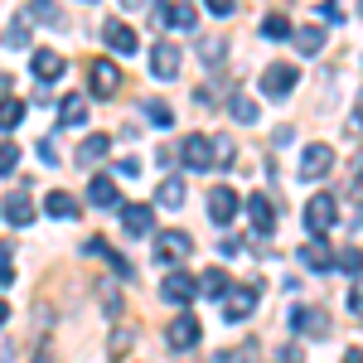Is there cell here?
Returning <instances> with one entry per match:
<instances>
[{
	"label": "cell",
	"instance_id": "obj_35",
	"mask_svg": "<svg viewBox=\"0 0 363 363\" xmlns=\"http://www.w3.org/2000/svg\"><path fill=\"white\" fill-rule=\"evenodd\" d=\"M15 281V262H10V242H0V286Z\"/></svg>",
	"mask_w": 363,
	"mask_h": 363
},
{
	"label": "cell",
	"instance_id": "obj_41",
	"mask_svg": "<svg viewBox=\"0 0 363 363\" xmlns=\"http://www.w3.org/2000/svg\"><path fill=\"white\" fill-rule=\"evenodd\" d=\"M320 15H325L330 25H344V10H339V5H320Z\"/></svg>",
	"mask_w": 363,
	"mask_h": 363
},
{
	"label": "cell",
	"instance_id": "obj_8",
	"mask_svg": "<svg viewBox=\"0 0 363 363\" xmlns=\"http://www.w3.org/2000/svg\"><path fill=\"white\" fill-rule=\"evenodd\" d=\"M160 296H165L169 306H189L199 291H194V277L189 272H179V267H169V277L160 281Z\"/></svg>",
	"mask_w": 363,
	"mask_h": 363
},
{
	"label": "cell",
	"instance_id": "obj_11",
	"mask_svg": "<svg viewBox=\"0 0 363 363\" xmlns=\"http://www.w3.org/2000/svg\"><path fill=\"white\" fill-rule=\"evenodd\" d=\"M121 228L131 238H150L155 233V208L150 203H121Z\"/></svg>",
	"mask_w": 363,
	"mask_h": 363
},
{
	"label": "cell",
	"instance_id": "obj_42",
	"mask_svg": "<svg viewBox=\"0 0 363 363\" xmlns=\"http://www.w3.org/2000/svg\"><path fill=\"white\" fill-rule=\"evenodd\" d=\"M116 169H121L126 179H136V174H140V160H116Z\"/></svg>",
	"mask_w": 363,
	"mask_h": 363
},
{
	"label": "cell",
	"instance_id": "obj_22",
	"mask_svg": "<svg viewBox=\"0 0 363 363\" xmlns=\"http://www.w3.org/2000/svg\"><path fill=\"white\" fill-rule=\"evenodd\" d=\"M107 150H112V136H87L73 160H78V165H97V160H107Z\"/></svg>",
	"mask_w": 363,
	"mask_h": 363
},
{
	"label": "cell",
	"instance_id": "obj_2",
	"mask_svg": "<svg viewBox=\"0 0 363 363\" xmlns=\"http://www.w3.org/2000/svg\"><path fill=\"white\" fill-rule=\"evenodd\" d=\"M189 252H194V238H189V233H179V228H174V233H160V238L150 242V257H155L160 267H174V262H184Z\"/></svg>",
	"mask_w": 363,
	"mask_h": 363
},
{
	"label": "cell",
	"instance_id": "obj_5",
	"mask_svg": "<svg viewBox=\"0 0 363 363\" xmlns=\"http://www.w3.org/2000/svg\"><path fill=\"white\" fill-rule=\"evenodd\" d=\"M165 339H169V349H174V354H189V349H194L199 339H203V325H199L194 315L184 310V315H174V320H169Z\"/></svg>",
	"mask_w": 363,
	"mask_h": 363
},
{
	"label": "cell",
	"instance_id": "obj_15",
	"mask_svg": "<svg viewBox=\"0 0 363 363\" xmlns=\"http://www.w3.org/2000/svg\"><path fill=\"white\" fill-rule=\"evenodd\" d=\"M179 155H184V165H189V169H208V165H213V140H208V136H184V140H179Z\"/></svg>",
	"mask_w": 363,
	"mask_h": 363
},
{
	"label": "cell",
	"instance_id": "obj_3",
	"mask_svg": "<svg viewBox=\"0 0 363 363\" xmlns=\"http://www.w3.org/2000/svg\"><path fill=\"white\" fill-rule=\"evenodd\" d=\"M301 83V73L291 68V63H272L267 73H262V97H272V102H286L291 92Z\"/></svg>",
	"mask_w": 363,
	"mask_h": 363
},
{
	"label": "cell",
	"instance_id": "obj_23",
	"mask_svg": "<svg viewBox=\"0 0 363 363\" xmlns=\"http://www.w3.org/2000/svg\"><path fill=\"white\" fill-rule=\"evenodd\" d=\"M44 208H49V218H78V199L68 194V189H54V194L44 199Z\"/></svg>",
	"mask_w": 363,
	"mask_h": 363
},
{
	"label": "cell",
	"instance_id": "obj_36",
	"mask_svg": "<svg viewBox=\"0 0 363 363\" xmlns=\"http://www.w3.org/2000/svg\"><path fill=\"white\" fill-rule=\"evenodd\" d=\"M15 160H20V150L5 140V145H0V174H15Z\"/></svg>",
	"mask_w": 363,
	"mask_h": 363
},
{
	"label": "cell",
	"instance_id": "obj_7",
	"mask_svg": "<svg viewBox=\"0 0 363 363\" xmlns=\"http://www.w3.org/2000/svg\"><path fill=\"white\" fill-rule=\"evenodd\" d=\"M301 262H306L315 277H330V272H335V247H330V238H306Z\"/></svg>",
	"mask_w": 363,
	"mask_h": 363
},
{
	"label": "cell",
	"instance_id": "obj_33",
	"mask_svg": "<svg viewBox=\"0 0 363 363\" xmlns=\"http://www.w3.org/2000/svg\"><path fill=\"white\" fill-rule=\"evenodd\" d=\"M257 354V344H242V349H223V354H213V363H252Z\"/></svg>",
	"mask_w": 363,
	"mask_h": 363
},
{
	"label": "cell",
	"instance_id": "obj_45",
	"mask_svg": "<svg viewBox=\"0 0 363 363\" xmlns=\"http://www.w3.org/2000/svg\"><path fill=\"white\" fill-rule=\"evenodd\" d=\"M39 363H54V354H39Z\"/></svg>",
	"mask_w": 363,
	"mask_h": 363
},
{
	"label": "cell",
	"instance_id": "obj_19",
	"mask_svg": "<svg viewBox=\"0 0 363 363\" xmlns=\"http://www.w3.org/2000/svg\"><path fill=\"white\" fill-rule=\"evenodd\" d=\"M87 199H92L97 208H121V189H116L107 174H92V184H87Z\"/></svg>",
	"mask_w": 363,
	"mask_h": 363
},
{
	"label": "cell",
	"instance_id": "obj_9",
	"mask_svg": "<svg viewBox=\"0 0 363 363\" xmlns=\"http://www.w3.org/2000/svg\"><path fill=\"white\" fill-rule=\"evenodd\" d=\"M87 78H92V97H116V87H121V68H116L112 58H97V63L87 68Z\"/></svg>",
	"mask_w": 363,
	"mask_h": 363
},
{
	"label": "cell",
	"instance_id": "obj_17",
	"mask_svg": "<svg viewBox=\"0 0 363 363\" xmlns=\"http://www.w3.org/2000/svg\"><path fill=\"white\" fill-rule=\"evenodd\" d=\"M0 213H5V223L29 228V223H34V199H29V194H10L5 203H0Z\"/></svg>",
	"mask_w": 363,
	"mask_h": 363
},
{
	"label": "cell",
	"instance_id": "obj_12",
	"mask_svg": "<svg viewBox=\"0 0 363 363\" xmlns=\"http://www.w3.org/2000/svg\"><path fill=\"white\" fill-rule=\"evenodd\" d=\"M291 330H296V335H310V339H325V335H330V320H325V310L296 306V310H291Z\"/></svg>",
	"mask_w": 363,
	"mask_h": 363
},
{
	"label": "cell",
	"instance_id": "obj_18",
	"mask_svg": "<svg viewBox=\"0 0 363 363\" xmlns=\"http://www.w3.org/2000/svg\"><path fill=\"white\" fill-rule=\"evenodd\" d=\"M155 15H160L169 29H189V34L199 29V10H194V5H179V0H174V5H160Z\"/></svg>",
	"mask_w": 363,
	"mask_h": 363
},
{
	"label": "cell",
	"instance_id": "obj_30",
	"mask_svg": "<svg viewBox=\"0 0 363 363\" xmlns=\"http://www.w3.org/2000/svg\"><path fill=\"white\" fill-rule=\"evenodd\" d=\"M228 112L238 116V121H257V102L242 97V92H233V97H228Z\"/></svg>",
	"mask_w": 363,
	"mask_h": 363
},
{
	"label": "cell",
	"instance_id": "obj_38",
	"mask_svg": "<svg viewBox=\"0 0 363 363\" xmlns=\"http://www.w3.org/2000/svg\"><path fill=\"white\" fill-rule=\"evenodd\" d=\"M39 160H44V165H58V145L54 140H39Z\"/></svg>",
	"mask_w": 363,
	"mask_h": 363
},
{
	"label": "cell",
	"instance_id": "obj_10",
	"mask_svg": "<svg viewBox=\"0 0 363 363\" xmlns=\"http://www.w3.org/2000/svg\"><path fill=\"white\" fill-rule=\"evenodd\" d=\"M330 169H335V150L320 145V140L306 145V155H301V179H325Z\"/></svg>",
	"mask_w": 363,
	"mask_h": 363
},
{
	"label": "cell",
	"instance_id": "obj_21",
	"mask_svg": "<svg viewBox=\"0 0 363 363\" xmlns=\"http://www.w3.org/2000/svg\"><path fill=\"white\" fill-rule=\"evenodd\" d=\"M228 286H233V281H228V272H218V267H208V272H199V277H194V291H199V296H213V301H223Z\"/></svg>",
	"mask_w": 363,
	"mask_h": 363
},
{
	"label": "cell",
	"instance_id": "obj_24",
	"mask_svg": "<svg viewBox=\"0 0 363 363\" xmlns=\"http://www.w3.org/2000/svg\"><path fill=\"white\" fill-rule=\"evenodd\" d=\"M58 116H63L58 126H83V116H87V102L78 97V92H73V97H63V102H58Z\"/></svg>",
	"mask_w": 363,
	"mask_h": 363
},
{
	"label": "cell",
	"instance_id": "obj_28",
	"mask_svg": "<svg viewBox=\"0 0 363 363\" xmlns=\"http://www.w3.org/2000/svg\"><path fill=\"white\" fill-rule=\"evenodd\" d=\"M223 39H218V34H203V39H199V58H203V63H223Z\"/></svg>",
	"mask_w": 363,
	"mask_h": 363
},
{
	"label": "cell",
	"instance_id": "obj_34",
	"mask_svg": "<svg viewBox=\"0 0 363 363\" xmlns=\"http://www.w3.org/2000/svg\"><path fill=\"white\" fill-rule=\"evenodd\" d=\"M335 267H344V277H349V281H359V247H349L344 257H335Z\"/></svg>",
	"mask_w": 363,
	"mask_h": 363
},
{
	"label": "cell",
	"instance_id": "obj_31",
	"mask_svg": "<svg viewBox=\"0 0 363 363\" xmlns=\"http://www.w3.org/2000/svg\"><path fill=\"white\" fill-rule=\"evenodd\" d=\"M262 34H267V39H291V20H286V15H267V20H262Z\"/></svg>",
	"mask_w": 363,
	"mask_h": 363
},
{
	"label": "cell",
	"instance_id": "obj_1",
	"mask_svg": "<svg viewBox=\"0 0 363 363\" xmlns=\"http://www.w3.org/2000/svg\"><path fill=\"white\" fill-rule=\"evenodd\" d=\"M339 223V199L335 194H310L306 199V233L310 238H325Z\"/></svg>",
	"mask_w": 363,
	"mask_h": 363
},
{
	"label": "cell",
	"instance_id": "obj_16",
	"mask_svg": "<svg viewBox=\"0 0 363 363\" xmlns=\"http://www.w3.org/2000/svg\"><path fill=\"white\" fill-rule=\"evenodd\" d=\"M247 213H252V228H257V238L277 228V203H272L267 194H252V199H247Z\"/></svg>",
	"mask_w": 363,
	"mask_h": 363
},
{
	"label": "cell",
	"instance_id": "obj_26",
	"mask_svg": "<svg viewBox=\"0 0 363 363\" xmlns=\"http://www.w3.org/2000/svg\"><path fill=\"white\" fill-rule=\"evenodd\" d=\"M20 121H25V102L20 97H5L0 102V131H15Z\"/></svg>",
	"mask_w": 363,
	"mask_h": 363
},
{
	"label": "cell",
	"instance_id": "obj_14",
	"mask_svg": "<svg viewBox=\"0 0 363 363\" xmlns=\"http://www.w3.org/2000/svg\"><path fill=\"white\" fill-rule=\"evenodd\" d=\"M150 73L160 83H174V73H179V44H155L150 49Z\"/></svg>",
	"mask_w": 363,
	"mask_h": 363
},
{
	"label": "cell",
	"instance_id": "obj_37",
	"mask_svg": "<svg viewBox=\"0 0 363 363\" xmlns=\"http://www.w3.org/2000/svg\"><path fill=\"white\" fill-rule=\"evenodd\" d=\"M203 5H208V15H218V20H228V15H233V10H238V5H233V0H203Z\"/></svg>",
	"mask_w": 363,
	"mask_h": 363
},
{
	"label": "cell",
	"instance_id": "obj_40",
	"mask_svg": "<svg viewBox=\"0 0 363 363\" xmlns=\"http://www.w3.org/2000/svg\"><path fill=\"white\" fill-rule=\"evenodd\" d=\"M363 310V296H359V281H349V315H359Z\"/></svg>",
	"mask_w": 363,
	"mask_h": 363
},
{
	"label": "cell",
	"instance_id": "obj_39",
	"mask_svg": "<svg viewBox=\"0 0 363 363\" xmlns=\"http://www.w3.org/2000/svg\"><path fill=\"white\" fill-rule=\"evenodd\" d=\"M238 252H242V242H238V238H233V233H228L223 242H218V257H238Z\"/></svg>",
	"mask_w": 363,
	"mask_h": 363
},
{
	"label": "cell",
	"instance_id": "obj_27",
	"mask_svg": "<svg viewBox=\"0 0 363 363\" xmlns=\"http://www.w3.org/2000/svg\"><path fill=\"white\" fill-rule=\"evenodd\" d=\"M296 49H301V54H320V49H325V29H296Z\"/></svg>",
	"mask_w": 363,
	"mask_h": 363
},
{
	"label": "cell",
	"instance_id": "obj_13",
	"mask_svg": "<svg viewBox=\"0 0 363 363\" xmlns=\"http://www.w3.org/2000/svg\"><path fill=\"white\" fill-rule=\"evenodd\" d=\"M63 54H54V49H34V58H29V73L39 78V83H58L63 78Z\"/></svg>",
	"mask_w": 363,
	"mask_h": 363
},
{
	"label": "cell",
	"instance_id": "obj_6",
	"mask_svg": "<svg viewBox=\"0 0 363 363\" xmlns=\"http://www.w3.org/2000/svg\"><path fill=\"white\" fill-rule=\"evenodd\" d=\"M238 208H242V194H238V189H228V184L208 189V218H213L218 228L233 223V218H238Z\"/></svg>",
	"mask_w": 363,
	"mask_h": 363
},
{
	"label": "cell",
	"instance_id": "obj_44",
	"mask_svg": "<svg viewBox=\"0 0 363 363\" xmlns=\"http://www.w3.org/2000/svg\"><path fill=\"white\" fill-rule=\"evenodd\" d=\"M5 320H10V306H5V301H0V325H5Z\"/></svg>",
	"mask_w": 363,
	"mask_h": 363
},
{
	"label": "cell",
	"instance_id": "obj_4",
	"mask_svg": "<svg viewBox=\"0 0 363 363\" xmlns=\"http://www.w3.org/2000/svg\"><path fill=\"white\" fill-rule=\"evenodd\" d=\"M218 306H223V320H228V325H242L252 310H257V286H228Z\"/></svg>",
	"mask_w": 363,
	"mask_h": 363
},
{
	"label": "cell",
	"instance_id": "obj_25",
	"mask_svg": "<svg viewBox=\"0 0 363 363\" xmlns=\"http://www.w3.org/2000/svg\"><path fill=\"white\" fill-rule=\"evenodd\" d=\"M155 199H160V208H179V203H184V179H174V174H169L165 184L155 189Z\"/></svg>",
	"mask_w": 363,
	"mask_h": 363
},
{
	"label": "cell",
	"instance_id": "obj_43",
	"mask_svg": "<svg viewBox=\"0 0 363 363\" xmlns=\"http://www.w3.org/2000/svg\"><path fill=\"white\" fill-rule=\"evenodd\" d=\"M10 97V73H0V102Z\"/></svg>",
	"mask_w": 363,
	"mask_h": 363
},
{
	"label": "cell",
	"instance_id": "obj_20",
	"mask_svg": "<svg viewBox=\"0 0 363 363\" xmlns=\"http://www.w3.org/2000/svg\"><path fill=\"white\" fill-rule=\"evenodd\" d=\"M107 44H112V54H136V29L121 25V20H107Z\"/></svg>",
	"mask_w": 363,
	"mask_h": 363
},
{
	"label": "cell",
	"instance_id": "obj_32",
	"mask_svg": "<svg viewBox=\"0 0 363 363\" xmlns=\"http://www.w3.org/2000/svg\"><path fill=\"white\" fill-rule=\"evenodd\" d=\"M145 116H150V126H174V112H169V102H145Z\"/></svg>",
	"mask_w": 363,
	"mask_h": 363
},
{
	"label": "cell",
	"instance_id": "obj_29",
	"mask_svg": "<svg viewBox=\"0 0 363 363\" xmlns=\"http://www.w3.org/2000/svg\"><path fill=\"white\" fill-rule=\"evenodd\" d=\"M5 44H10V49H25V44H29V15L10 20V29H5Z\"/></svg>",
	"mask_w": 363,
	"mask_h": 363
}]
</instances>
